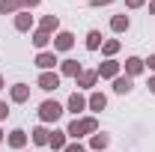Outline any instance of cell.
Instances as JSON below:
<instances>
[{
	"instance_id": "24",
	"label": "cell",
	"mask_w": 155,
	"mask_h": 152,
	"mask_svg": "<svg viewBox=\"0 0 155 152\" xmlns=\"http://www.w3.org/2000/svg\"><path fill=\"white\" fill-rule=\"evenodd\" d=\"M18 12H21L18 0H0V15H18Z\"/></svg>"
},
{
	"instance_id": "31",
	"label": "cell",
	"mask_w": 155,
	"mask_h": 152,
	"mask_svg": "<svg viewBox=\"0 0 155 152\" xmlns=\"http://www.w3.org/2000/svg\"><path fill=\"white\" fill-rule=\"evenodd\" d=\"M146 87H149V93H152V95H155V75H152V78H149V84H146Z\"/></svg>"
},
{
	"instance_id": "23",
	"label": "cell",
	"mask_w": 155,
	"mask_h": 152,
	"mask_svg": "<svg viewBox=\"0 0 155 152\" xmlns=\"http://www.w3.org/2000/svg\"><path fill=\"white\" fill-rule=\"evenodd\" d=\"M101 42H104L101 33H98V30H90V33H87V51H98V48H101Z\"/></svg>"
},
{
	"instance_id": "15",
	"label": "cell",
	"mask_w": 155,
	"mask_h": 152,
	"mask_svg": "<svg viewBox=\"0 0 155 152\" xmlns=\"http://www.w3.org/2000/svg\"><path fill=\"white\" fill-rule=\"evenodd\" d=\"M15 30H18V33H30V30H33V15H30L27 9H21L18 15H15Z\"/></svg>"
},
{
	"instance_id": "28",
	"label": "cell",
	"mask_w": 155,
	"mask_h": 152,
	"mask_svg": "<svg viewBox=\"0 0 155 152\" xmlns=\"http://www.w3.org/2000/svg\"><path fill=\"white\" fill-rule=\"evenodd\" d=\"M6 116H9V104H6V101H3V98H0V122H3V119H6Z\"/></svg>"
},
{
	"instance_id": "21",
	"label": "cell",
	"mask_w": 155,
	"mask_h": 152,
	"mask_svg": "<svg viewBox=\"0 0 155 152\" xmlns=\"http://www.w3.org/2000/svg\"><path fill=\"white\" fill-rule=\"evenodd\" d=\"M119 48H122L119 39H104V42H101V54H104L107 60H114L116 54H119Z\"/></svg>"
},
{
	"instance_id": "1",
	"label": "cell",
	"mask_w": 155,
	"mask_h": 152,
	"mask_svg": "<svg viewBox=\"0 0 155 152\" xmlns=\"http://www.w3.org/2000/svg\"><path fill=\"white\" fill-rule=\"evenodd\" d=\"M96 131H98V119H96V116H75V119L66 125L69 140H81V137H87V134H96Z\"/></svg>"
},
{
	"instance_id": "29",
	"label": "cell",
	"mask_w": 155,
	"mask_h": 152,
	"mask_svg": "<svg viewBox=\"0 0 155 152\" xmlns=\"http://www.w3.org/2000/svg\"><path fill=\"white\" fill-rule=\"evenodd\" d=\"M143 3H146V0H125V6H128V9H140Z\"/></svg>"
},
{
	"instance_id": "7",
	"label": "cell",
	"mask_w": 155,
	"mask_h": 152,
	"mask_svg": "<svg viewBox=\"0 0 155 152\" xmlns=\"http://www.w3.org/2000/svg\"><path fill=\"white\" fill-rule=\"evenodd\" d=\"M9 101H12V104L30 101V87H27V84H12V87H9Z\"/></svg>"
},
{
	"instance_id": "8",
	"label": "cell",
	"mask_w": 155,
	"mask_h": 152,
	"mask_svg": "<svg viewBox=\"0 0 155 152\" xmlns=\"http://www.w3.org/2000/svg\"><path fill=\"white\" fill-rule=\"evenodd\" d=\"M66 111H69V114H75V116H81L84 111H87V98H84L81 93H72L69 98H66Z\"/></svg>"
},
{
	"instance_id": "5",
	"label": "cell",
	"mask_w": 155,
	"mask_h": 152,
	"mask_svg": "<svg viewBox=\"0 0 155 152\" xmlns=\"http://www.w3.org/2000/svg\"><path fill=\"white\" fill-rule=\"evenodd\" d=\"M119 69H122V63H116V60H104V63H98V66H96L98 78H104V81L119 78Z\"/></svg>"
},
{
	"instance_id": "4",
	"label": "cell",
	"mask_w": 155,
	"mask_h": 152,
	"mask_svg": "<svg viewBox=\"0 0 155 152\" xmlns=\"http://www.w3.org/2000/svg\"><path fill=\"white\" fill-rule=\"evenodd\" d=\"M36 63L42 72H54V66H60V60H57V51H39L36 54Z\"/></svg>"
},
{
	"instance_id": "34",
	"label": "cell",
	"mask_w": 155,
	"mask_h": 152,
	"mask_svg": "<svg viewBox=\"0 0 155 152\" xmlns=\"http://www.w3.org/2000/svg\"><path fill=\"white\" fill-rule=\"evenodd\" d=\"M3 87H6V81H3V75H0V90H3Z\"/></svg>"
},
{
	"instance_id": "11",
	"label": "cell",
	"mask_w": 155,
	"mask_h": 152,
	"mask_svg": "<svg viewBox=\"0 0 155 152\" xmlns=\"http://www.w3.org/2000/svg\"><path fill=\"white\" fill-rule=\"evenodd\" d=\"M84 72V66L78 60H60V78H78Z\"/></svg>"
},
{
	"instance_id": "12",
	"label": "cell",
	"mask_w": 155,
	"mask_h": 152,
	"mask_svg": "<svg viewBox=\"0 0 155 152\" xmlns=\"http://www.w3.org/2000/svg\"><path fill=\"white\" fill-rule=\"evenodd\" d=\"M131 90H134V78H128V75L114 78V93L116 95H128Z\"/></svg>"
},
{
	"instance_id": "26",
	"label": "cell",
	"mask_w": 155,
	"mask_h": 152,
	"mask_svg": "<svg viewBox=\"0 0 155 152\" xmlns=\"http://www.w3.org/2000/svg\"><path fill=\"white\" fill-rule=\"evenodd\" d=\"M39 3H42V0H18V6H21V9H27V12H30V9H36Z\"/></svg>"
},
{
	"instance_id": "14",
	"label": "cell",
	"mask_w": 155,
	"mask_h": 152,
	"mask_svg": "<svg viewBox=\"0 0 155 152\" xmlns=\"http://www.w3.org/2000/svg\"><path fill=\"white\" fill-rule=\"evenodd\" d=\"M48 146H51L54 152H63V149H66V146H69V134H66V128H63V131H51Z\"/></svg>"
},
{
	"instance_id": "30",
	"label": "cell",
	"mask_w": 155,
	"mask_h": 152,
	"mask_svg": "<svg viewBox=\"0 0 155 152\" xmlns=\"http://www.w3.org/2000/svg\"><path fill=\"white\" fill-rule=\"evenodd\" d=\"M143 63H146V69H149V72H155V54H149V60H143Z\"/></svg>"
},
{
	"instance_id": "20",
	"label": "cell",
	"mask_w": 155,
	"mask_h": 152,
	"mask_svg": "<svg viewBox=\"0 0 155 152\" xmlns=\"http://www.w3.org/2000/svg\"><path fill=\"white\" fill-rule=\"evenodd\" d=\"M128 27H131V18L128 15H114L110 18V30L114 33H128Z\"/></svg>"
},
{
	"instance_id": "2",
	"label": "cell",
	"mask_w": 155,
	"mask_h": 152,
	"mask_svg": "<svg viewBox=\"0 0 155 152\" xmlns=\"http://www.w3.org/2000/svg\"><path fill=\"white\" fill-rule=\"evenodd\" d=\"M63 114H66V107H63L60 101H54V98H45V101L39 104V119H42V125L60 122V119H63Z\"/></svg>"
},
{
	"instance_id": "33",
	"label": "cell",
	"mask_w": 155,
	"mask_h": 152,
	"mask_svg": "<svg viewBox=\"0 0 155 152\" xmlns=\"http://www.w3.org/2000/svg\"><path fill=\"white\" fill-rule=\"evenodd\" d=\"M3 140H6V131H3V128H0V143H3Z\"/></svg>"
},
{
	"instance_id": "22",
	"label": "cell",
	"mask_w": 155,
	"mask_h": 152,
	"mask_svg": "<svg viewBox=\"0 0 155 152\" xmlns=\"http://www.w3.org/2000/svg\"><path fill=\"white\" fill-rule=\"evenodd\" d=\"M51 42H54V36H51V33H45V30H36V33H33V45H36L39 51H45Z\"/></svg>"
},
{
	"instance_id": "6",
	"label": "cell",
	"mask_w": 155,
	"mask_h": 152,
	"mask_svg": "<svg viewBox=\"0 0 155 152\" xmlns=\"http://www.w3.org/2000/svg\"><path fill=\"white\" fill-rule=\"evenodd\" d=\"M75 48V33H69V30H60V33H54V51H72Z\"/></svg>"
},
{
	"instance_id": "35",
	"label": "cell",
	"mask_w": 155,
	"mask_h": 152,
	"mask_svg": "<svg viewBox=\"0 0 155 152\" xmlns=\"http://www.w3.org/2000/svg\"><path fill=\"white\" fill-rule=\"evenodd\" d=\"M21 152H24V149H21Z\"/></svg>"
},
{
	"instance_id": "16",
	"label": "cell",
	"mask_w": 155,
	"mask_h": 152,
	"mask_svg": "<svg viewBox=\"0 0 155 152\" xmlns=\"http://www.w3.org/2000/svg\"><path fill=\"white\" fill-rule=\"evenodd\" d=\"M107 146H110V137H107L104 131H96V134H90V149H93V152H104Z\"/></svg>"
},
{
	"instance_id": "19",
	"label": "cell",
	"mask_w": 155,
	"mask_h": 152,
	"mask_svg": "<svg viewBox=\"0 0 155 152\" xmlns=\"http://www.w3.org/2000/svg\"><path fill=\"white\" fill-rule=\"evenodd\" d=\"M39 30H45V33H60V18L57 15H42Z\"/></svg>"
},
{
	"instance_id": "9",
	"label": "cell",
	"mask_w": 155,
	"mask_h": 152,
	"mask_svg": "<svg viewBox=\"0 0 155 152\" xmlns=\"http://www.w3.org/2000/svg\"><path fill=\"white\" fill-rule=\"evenodd\" d=\"M75 84L81 87V90H93V87L98 84V72L96 69H84V72L75 78Z\"/></svg>"
},
{
	"instance_id": "10",
	"label": "cell",
	"mask_w": 155,
	"mask_h": 152,
	"mask_svg": "<svg viewBox=\"0 0 155 152\" xmlns=\"http://www.w3.org/2000/svg\"><path fill=\"white\" fill-rule=\"evenodd\" d=\"M104 107H107V95L101 93V90L90 93V98H87V111H93V114H101Z\"/></svg>"
},
{
	"instance_id": "18",
	"label": "cell",
	"mask_w": 155,
	"mask_h": 152,
	"mask_svg": "<svg viewBox=\"0 0 155 152\" xmlns=\"http://www.w3.org/2000/svg\"><path fill=\"white\" fill-rule=\"evenodd\" d=\"M48 137H51V131H48V125H36V128L30 131V140H33L36 146H48Z\"/></svg>"
},
{
	"instance_id": "17",
	"label": "cell",
	"mask_w": 155,
	"mask_h": 152,
	"mask_svg": "<svg viewBox=\"0 0 155 152\" xmlns=\"http://www.w3.org/2000/svg\"><path fill=\"white\" fill-rule=\"evenodd\" d=\"M6 143H9L12 149H18V152H21L24 146H27V131H24V128H15V131H9Z\"/></svg>"
},
{
	"instance_id": "13",
	"label": "cell",
	"mask_w": 155,
	"mask_h": 152,
	"mask_svg": "<svg viewBox=\"0 0 155 152\" xmlns=\"http://www.w3.org/2000/svg\"><path fill=\"white\" fill-rule=\"evenodd\" d=\"M122 69H125V75H128V78H137V75H143L146 63H143L140 57H128L125 63H122Z\"/></svg>"
},
{
	"instance_id": "25",
	"label": "cell",
	"mask_w": 155,
	"mask_h": 152,
	"mask_svg": "<svg viewBox=\"0 0 155 152\" xmlns=\"http://www.w3.org/2000/svg\"><path fill=\"white\" fill-rule=\"evenodd\" d=\"M63 152H87V146H84L81 140H72V143H69V146H66Z\"/></svg>"
},
{
	"instance_id": "3",
	"label": "cell",
	"mask_w": 155,
	"mask_h": 152,
	"mask_svg": "<svg viewBox=\"0 0 155 152\" xmlns=\"http://www.w3.org/2000/svg\"><path fill=\"white\" fill-rule=\"evenodd\" d=\"M60 72H39V78H36V87L39 90H45V93H54L60 87Z\"/></svg>"
},
{
	"instance_id": "32",
	"label": "cell",
	"mask_w": 155,
	"mask_h": 152,
	"mask_svg": "<svg viewBox=\"0 0 155 152\" xmlns=\"http://www.w3.org/2000/svg\"><path fill=\"white\" fill-rule=\"evenodd\" d=\"M149 15H155V0H152V3H149Z\"/></svg>"
},
{
	"instance_id": "27",
	"label": "cell",
	"mask_w": 155,
	"mask_h": 152,
	"mask_svg": "<svg viewBox=\"0 0 155 152\" xmlns=\"http://www.w3.org/2000/svg\"><path fill=\"white\" fill-rule=\"evenodd\" d=\"M110 3H116V0H90V6H93V9H101V6H110Z\"/></svg>"
}]
</instances>
